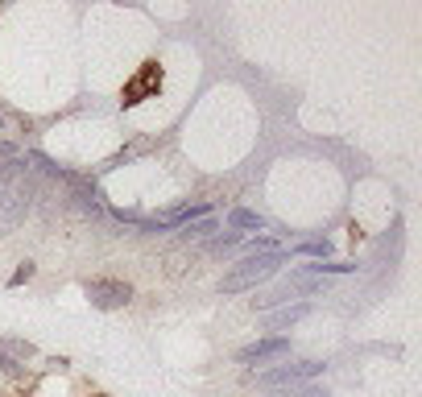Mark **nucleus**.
<instances>
[{
    "label": "nucleus",
    "mask_w": 422,
    "mask_h": 397,
    "mask_svg": "<svg viewBox=\"0 0 422 397\" xmlns=\"http://www.w3.org/2000/svg\"><path fill=\"white\" fill-rule=\"evenodd\" d=\"M261 253H278V240H274V236H253V240H244V257H261Z\"/></svg>",
    "instance_id": "12"
},
{
    "label": "nucleus",
    "mask_w": 422,
    "mask_h": 397,
    "mask_svg": "<svg viewBox=\"0 0 422 397\" xmlns=\"http://www.w3.org/2000/svg\"><path fill=\"white\" fill-rule=\"evenodd\" d=\"M0 369H4V373H21V365H17V360L4 352V348H0Z\"/></svg>",
    "instance_id": "17"
},
{
    "label": "nucleus",
    "mask_w": 422,
    "mask_h": 397,
    "mask_svg": "<svg viewBox=\"0 0 422 397\" xmlns=\"http://www.w3.org/2000/svg\"><path fill=\"white\" fill-rule=\"evenodd\" d=\"M282 397H332L323 385H298V389H282Z\"/></svg>",
    "instance_id": "14"
},
{
    "label": "nucleus",
    "mask_w": 422,
    "mask_h": 397,
    "mask_svg": "<svg viewBox=\"0 0 422 397\" xmlns=\"http://www.w3.org/2000/svg\"><path fill=\"white\" fill-rule=\"evenodd\" d=\"M356 265H348V261H311V265H298L294 273L298 278H336V273H352Z\"/></svg>",
    "instance_id": "7"
},
{
    "label": "nucleus",
    "mask_w": 422,
    "mask_h": 397,
    "mask_svg": "<svg viewBox=\"0 0 422 397\" xmlns=\"http://www.w3.org/2000/svg\"><path fill=\"white\" fill-rule=\"evenodd\" d=\"M215 228H220V220H215V215H207V220H195V224L178 228V240H203V236H211Z\"/></svg>",
    "instance_id": "9"
},
{
    "label": "nucleus",
    "mask_w": 422,
    "mask_h": 397,
    "mask_svg": "<svg viewBox=\"0 0 422 397\" xmlns=\"http://www.w3.org/2000/svg\"><path fill=\"white\" fill-rule=\"evenodd\" d=\"M228 228H232V232H257V236H261V232L269 228V220H265L261 211H253V207H232V211H228Z\"/></svg>",
    "instance_id": "5"
},
{
    "label": "nucleus",
    "mask_w": 422,
    "mask_h": 397,
    "mask_svg": "<svg viewBox=\"0 0 422 397\" xmlns=\"http://www.w3.org/2000/svg\"><path fill=\"white\" fill-rule=\"evenodd\" d=\"M327 365L323 360H278L274 369L257 373V385L261 389H298V385H311Z\"/></svg>",
    "instance_id": "2"
},
{
    "label": "nucleus",
    "mask_w": 422,
    "mask_h": 397,
    "mask_svg": "<svg viewBox=\"0 0 422 397\" xmlns=\"http://www.w3.org/2000/svg\"><path fill=\"white\" fill-rule=\"evenodd\" d=\"M240 365H274V360H290V340L286 336H265V340H253L240 348L236 356Z\"/></svg>",
    "instance_id": "4"
},
{
    "label": "nucleus",
    "mask_w": 422,
    "mask_h": 397,
    "mask_svg": "<svg viewBox=\"0 0 422 397\" xmlns=\"http://www.w3.org/2000/svg\"><path fill=\"white\" fill-rule=\"evenodd\" d=\"M29 278H33V265H29V261H21V269L8 278V286H21V282H29Z\"/></svg>",
    "instance_id": "15"
},
{
    "label": "nucleus",
    "mask_w": 422,
    "mask_h": 397,
    "mask_svg": "<svg viewBox=\"0 0 422 397\" xmlns=\"http://www.w3.org/2000/svg\"><path fill=\"white\" fill-rule=\"evenodd\" d=\"M286 265V253H261V257H240L224 278H220V290L224 294H240V290H257L261 282H269L278 269Z\"/></svg>",
    "instance_id": "1"
},
{
    "label": "nucleus",
    "mask_w": 422,
    "mask_h": 397,
    "mask_svg": "<svg viewBox=\"0 0 422 397\" xmlns=\"http://www.w3.org/2000/svg\"><path fill=\"white\" fill-rule=\"evenodd\" d=\"M4 348H8V352H12V360H29V356H33V352H37V348H33V344H29V340H4Z\"/></svg>",
    "instance_id": "13"
},
{
    "label": "nucleus",
    "mask_w": 422,
    "mask_h": 397,
    "mask_svg": "<svg viewBox=\"0 0 422 397\" xmlns=\"http://www.w3.org/2000/svg\"><path fill=\"white\" fill-rule=\"evenodd\" d=\"M307 315H311V302H294V307H286V311L265 315V323H269L274 331H282V327H290V323H298V319H307Z\"/></svg>",
    "instance_id": "8"
},
{
    "label": "nucleus",
    "mask_w": 422,
    "mask_h": 397,
    "mask_svg": "<svg viewBox=\"0 0 422 397\" xmlns=\"http://www.w3.org/2000/svg\"><path fill=\"white\" fill-rule=\"evenodd\" d=\"M298 253H303V257H315V261H332V253H336V249H332V240L323 236V240H303V244H298Z\"/></svg>",
    "instance_id": "10"
},
{
    "label": "nucleus",
    "mask_w": 422,
    "mask_h": 397,
    "mask_svg": "<svg viewBox=\"0 0 422 397\" xmlns=\"http://www.w3.org/2000/svg\"><path fill=\"white\" fill-rule=\"evenodd\" d=\"M112 215H116L120 224H141V211H128V207H116Z\"/></svg>",
    "instance_id": "16"
},
{
    "label": "nucleus",
    "mask_w": 422,
    "mask_h": 397,
    "mask_svg": "<svg viewBox=\"0 0 422 397\" xmlns=\"http://www.w3.org/2000/svg\"><path fill=\"white\" fill-rule=\"evenodd\" d=\"M83 294L91 298L95 311H120L133 302V286L128 282H116V278H87Z\"/></svg>",
    "instance_id": "3"
},
{
    "label": "nucleus",
    "mask_w": 422,
    "mask_h": 397,
    "mask_svg": "<svg viewBox=\"0 0 422 397\" xmlns=\"http://www.w3.org/2000/svg\"><path fill=\"white\" fill-rule=\"evenodd\" d=\"M236 244H240V232H220V236H211L203 249H207V253H228V249H236Z\"/></svg>",
    "instance_id": "11"
},
{
    "label": "nucleus",
    "mask_w": 422,
    "mask_h": 397,
    "mask_svg": "<svg viewBox=\"0 0 422 397\" xmlns=\"http://www.w3.org/2000/svg\"><path fill=\"white\" fill-rule=\"evenodd\" d=\"M149 87H162V70H157V62H145L141 79L124 87V104H137V95H141V91H149Z\"/></svg>",
    "instance_id": "6"
}]
</instances>
